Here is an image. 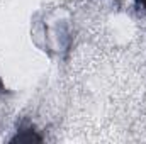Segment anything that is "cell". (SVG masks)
Masks as SVG:
<instances>
[{"mask_svg":"<svg viewBox=\"0 0 146 144\" xmlns=\"http://www.w3.org/2000/svg\"><path fill=\"white\" fill-rule=\"evenodd\" d=\"M136 3H138V7H143V9H146V0H136Z\"/></svg>","mask_w":146,"mask_h":144,"instance_id":"obj_1","label":"cell"}]
</instances>
